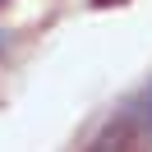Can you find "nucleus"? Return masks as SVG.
<instances>
[{
	"label": "nucleus",
	"mask_w": 152,
	"mask_h": 152,
	"mask_svg": "<svg viewBox=\"0 0 152 152\" xmlns=\"http://www.w3.org/2000/svg\"><path fill=\"white\" fill-rule=\"evenodd\" d=\"M0 51H5V28H0Z\"/></svg>",
	"instance_id": "obj_2"
},
{
	"label": "nucleus",
	"mask_w": 152,
	"mask_h": 152,
	"mask_svg": "<svg viewBox=\"0 0 152 152\" xmlns=\"http://www.w3.org/2000/svg\"><path fill=\"white\" fill-rule=\"evenodd\" d=\"M124 106H129V115H134V134H138V143L152 138V83L143 88L134 102H124Z\"/></svg>",
	"instance_id": "obj_1"
}]
</instances>
